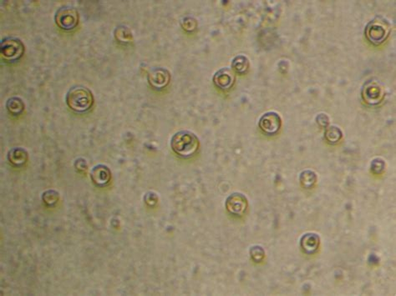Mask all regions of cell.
<instances>
[{"label": "cell", "instance_id": "277c9868", "mask_svg": "<svg viewBox=\"0 0 396 296\" xmlns=\"http://www.w3.org/2000/svg\"><path fill=\"white\" fill-rule=\"evenodd\" d=\"M0 54L7 62H17L25 54V46L20 39L8 37L0 43Z\"/></svg>", "mask_w": 396, "mask_h": 296}, {"label": "cell", "instance_id": "4fadbf2b", "mask_svg": "<svg viewBox=\"0 0 396 296\" xmlns=\"http://www.w3.org/2000/svg\"><path fill=\"white\" fill-rule=\"evenodd\" d=\"M320 246V237L315 234H304L301 239V247L306 253H314Z\"/></svg>", "mask_w": 396, "mask_h": 296}, {"label": "cell", "instance_id": "ba28073f", "mask_svg": "<svg viewBox=\"0 0 396 296\" xmlns=\"http://www.w3.org/2000/svg\"><path fill=\"white\" fill-rule=\"evenodd\" d=\"M148 79V82L153 89H155L156 91H161L169 85L171 81V73L167 68L161 67L153 68L149 71Z\"/></svg>", "mask_w": 396, "mask_h": 296}, {"label": "cell", "instance_id": "7c38bea8", "mask_svg": "<svg viewBox=\"0 0 396 296\" xmlns=\"http://www.w3.org/2000/svg\"><path fill=\"white\" fill-rule=\"evenodd\" d=\"M28 155L27 150L21 147H15L8 153V160L14 166L21 167L26 164Z\"/></svg>", "mask_w": 396, "mask_h": 296}, {"label": "cell", "instance_id": "5b68a950", "mask_svg": "<svg viewBox=\"0 0 396 296\" xmlns=\"http://www.w3.org/2000/svg\"><path fill=\"white\" fill-rule=\"evenodd\" d=\"M54 20L59 28L71 31L79 24V13L74 7L65 6L57 10Z\"/></svg>", "mask_w": 396, "mask_h": 296}, {"label": "cell", "instance_id": "ac0fdd59", "mask_svg": "<svg viewBox=\"0 0 396 296\" xmlns=\"http://www.w3.org/2000/svg\"><path fill=\"white\" fill-rule=\"evenodd\" d=\"M343 138V133L340 128L331 125L326 128L325 138L330 144H336Z\"/></svg>", "mask_w": 396, "mask_h": 296}, {"label": "cell", "instance_id": "2e32d148", "mask_svg": "<svg viewBox=\"0 0 396 296\" xmlns=\"http://www.w3.org/2000/svg\"><path fill=\"white\" fill-rule=\"evenodd\" d=\"M250 62L249 59L245 55H238L232 61V68L239 74H245L248 73Z\"/></svg>", "mask_w": 396, "mask_h": 296}, {"label": "cell", "instance_id": "8fae6325", "mask_svg": "<svg viewBox=\"0 0 396 296\" xmlns=\"http://www.w3.org/2000/svg\"><path fill=\"white\" fill-rule=\"evenodd\" d=\"M91 181L97 186H106L111 182V169L104 164L96 165L91 169Z\"/></svg>", "mask_w": 396, "mask_h": 296}, {"label": "cell", "instance_id": "30bf717a", "mask_svg": "<svg viewBox=\"0 0 396 296\" xmlns=\"http://www.w3.org/2000/svg\"><path fill=\"white\" fill-rule=\"evenodd\" d=\"M235 73L229 68H223L216 72L213 82L222 91H228L235 83Z\"/></svg>", "mask_w": 396, "mask_h": 296}, {"label": "cell", "instance_id": "d6986e66", "mask_svg": "<svg viewBox=\"0 0 396 296\" xmlns=\"http://www.w3.org/2000/svg\"><path fill=\"white\" fill-rule=\"evenodd\" d=\"M59 199H60L59 193L54 189H49L43 193L42 200L46 205L53 206L56 205Z\"/></svg>", "mask_w": 396, "mask_h": 296}, {"label": "cell", "instance_id": "e0dca14e", "mask_svg": "<svg viewBox=\"0 0 396 296\" xmlns=\"http://www.w3.org/2000/svg\"><path fill=\"white\" fill-rule=\"evenodd\" d=\"M317 175L312 170H304L300 175L299 181L302 186L310 189L317 182Z\"/></svg>", "mask_w": 396, "mask_h": 296}, {"label": "cell", "instance_id": "3957f363", "mask_svg": "<svg viewBox=\"0 0 396 296\" xmlns=\"http://www.w3.org/2000/svg\"><path fill=\"white\" fill-rule=\"evenodd\" d=\"M391 26L384 18L377 17L367 24L365 28V36L374 46H379L391 34Z\"/></svg>", "mask_w": 396, "mask_h": 296}, {"label": "cell", "instance_id": "603a6c76", "mask_svg": "<svg viewBox=\"0 0 396 296\" xmlns=\"http://www.w3.org/2000/svg\"><path fill=\"white\" fill-rule=\"evenodd\" d=\"M74 168L76 169L77 171L79 173H85L87 171L88 164L85 159L79 158L77 159L75 162H74Z\"/></svg>", "mask_w": 396, "mask_h": 296}, {"label": "cell", "instance_id": "d4e9b609", "mask_svg": "<svg viewBox=\"0 0 396 296\" xmlns=\"http://www.w3.org/2000/svg\"><path fill=\"white\" fill-rule=\"evenodd\" d=\"M316 122L317 124L322 128L328 127V124H329V118L328 115L325 114H320L319 115L316 117Z\"/></svg>", "mask_w": 396, "mask_h": 296}, {"label": "cell", "instance_id": "52a82bcc", "mask_svg": "<svg viewBox=\"0 0 396 296\" xmlns=\"http://www.w3.org/2000/svg\"><path fill=\"white\" fill-rule=\"evenodd\" d=\"M282 119L276 112H268L261 117L259 127L268 136L276 135L280 130Z\"/></svg>", "mask_w": 396, "mask_h": 296}, {"label": "cell", "instance_id": "6da1fadb", "mask_svg": "<svg viewBox=\"0 0 396 296\" xmlns=\"http://www.w3.org/2000/svg\"><path fill=\"white\" fill-rule=\"evenodd\" d=\"M199 139L193 133L182 130L173 136L171 147L173 152L182 159L192 158L199 150Z\"/></svg>", "mask_w": 396, "mask_h": 296}, {"label": "cell", "instance_id": "8992f818", "mask_svg": "<svg viewBox=\"0 0 396 296\" xmlns=\"http://www.w3.org/2000/svg\"><path fill=\"white\" fill-rule=\"evenodd\" d=\"M385 89L384 85L376 80H371L363 88L362 98L370 105H377L385 99Z\"/></svg>", "mask_w": 396, "mask_h": 296}, {"label": "cell", "instance_id": "9c48e42d", "mask_svg": "<svg viewBox=\"0 0 396 296\" xmlns=\"http://www.w3.org/2000/svg\"><path fill=\"white\" fill-rule=\"evenodd\" d=\"M226 207L230 214L241 216L248 209V200L246 196L240 193H234L226 199Z\"/></svg>", "mask_w": 396, "mask_h": 296}, {"label": "cell", "instance_id": "cb8c5ba5", "mask_svg": "<svg viewBox=\"0 0 396 296\" xmlns=\"http://www.w3.org/2000/svg\"><path fill=\"white\" fill-rule=\"evenodd\" d=\"M144 201L146 203L148 204V205H156L157 202H158V196L153 192H148L145 195Z\"/></svg>", "mask_w": 396, "mask_h": 296}, {"label": "cell", "instance_id": "5bb4252c", "mask_svg": "<svg viewBox=\"0 0 396 296\" xmlns=\"http://www.w3.org/2000/svg\"><path fill=\"white\" fill-rule=\"evenodd\" d=\"M6 109L12 115L19 116L23 114L25 109V105L24 103L23 99L17 96H14L9 98L6 102Z\"/></svg>", "mask_w": 396, "mask_h": 296}, {"label": "cell", "instance_id": "9a60e30c", "mask_svg": "<svg viewBox=\"0 0 396 296\" xmlns=\"http://www.w3.org/2000/svg\"><path fill=\"white\" fill-rule=\"evenodd\" d=\"M114 36L116 41L122 44H129L133 41L132 32L126 26H118L114 31Z\"/></svg>", "mask_w": 396, "mask_h": 296}, {"label": "cell", "instance_id": "ffe728a7", "mask_svg": "<svg viewBox=\"0 0 396 296\" xmlns=\"http://www.w3.org/2000/svg\"><path fill=\"white\" fill-rule=\"evenodd\" d=\"M250 254H251L252 260L256 263L263 261V259L265 258V251L263 250V247H261V246H253L252 248H251Z\"/></svg>", "mask_w": 396, "mask_h": 296}, {"label": "cell", "instance_id": "44dd1931", "mask_svg": "<svg viewBox=\"0 0 396 296\" xmlns=\"http://www.w3.org/2000/svg\"><path fill=\"white\" fill-rule=\"evenodd\" d=\"M181 27L187 32L195 31L198 28V21L193 17H186L181 20Z\"/></svg>", "mask_w": 396, "mask_h": 296}, {"label": "cell", "instance_id": "7402d4cb", "mask_svg": "<svg viewBox=\"0 0 396 296\" xmlns=\"http://www.w3.org/2000/svg\"><path fill=\"white\" fill-rule=\"evenodd\" d=\"M385 169V161L383 160L382 159L376 158L374 159L372 163H371V171L374 174V175H380L382 174Z\"/></svg>", "mask_w": 396, "mask_h": 296}, {"label": "cell", "instance_id": "7a4b0ae2", "mask_svg": "<svg viewBox=\"0 0 396 296\" xmlns=\"http://www.w3.org/2000/svg\"><path fill=\"white\" fill-rule=\"evenodd\" d=\"M65 101L68 107L75 113H86L93 106V93L86 87L74 86L68 91Z\"/></svg>", "mask_w": 396, "mask_h": 296}]
</instances>
